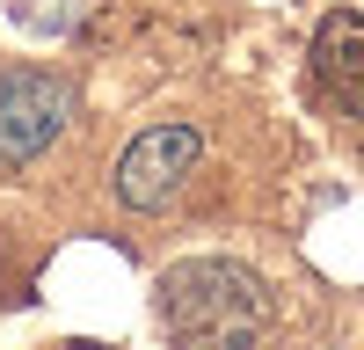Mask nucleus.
Instances as JSON below:
<instances>
[{
  "label": "nucleus",
  "mask_w": 364,
  "mask_h": 350,
  "mask_svg": "<svg viewBox=\"0 0 364 350\" xmlns=\"http://www.w3.org/2000/svg\"><path fill=\"white\" fill-rule=\"evenodd\" d=\"M161 329L182 350H255L269 329V292L240 262H182L161 285Z\"/></svg>",
  "instance_id": "nucleus-1"
},
{
  "label": "nucleus",
  "mask_w": 364,
  "mask_h": 350,
  "mask_svg": "<svg viewBox=\"0 0 364 350\" xmlns=\"http://www.w3.org/2000/svg\"><path fill=\"white\" fill-rule=\"evenodd\" d=\"M66 110H73V95L51 73H29V66L0 73V154H8V161L44 154V146L66 132Z\"/></svg>",
  "instance_id": "nucleus-2"
},
{
  "label": "nucleus",
  "mask_w": 364,
  "mask_h": 350,
  "mask_svg": "<svg viewBox=\"0 0 364 350\" xmlns=\"http://www.w3.org/2000/svg\"><path fill=\"white\" fill-rule=\"evenodd\" d=\"M73 350H95V343H73Z\"/></svg>",
  "instance_id": "nucleus-5"
},
{
  "label": "nucleus",
  "mask_w": 364,
  "mask_h": 350,
  "mask_svg": "<svg viewBox=\"0 0 364 350\" xmlns=\"http://www.w3.org/2000/svg\"><path fill=\"white\" fill-rule=\"evenodd\" d=\"M314 80L328 102L364 117V15H328L314 37Z\"/></svg>",
  "instance_id": "nucleus-4"
},
{
  "label": "nucleus",
  "mask_w": 364,
  "mask_h": 350,
  "mask_svg": "<svg viewBox=\"0 0 364 350\" xmlns=\"http://www.w3.org/2000/svg\"><path fill=\"white\" fill-rule=\"evenodd\" d=\"M197 132L190 124H161V132H146L124 161H117V197L124 204H139V212H154V204H168V190L190 175V161H197Z\"/></svg>",
  "instance_id": "nucleus-3"
}]
</instances>
